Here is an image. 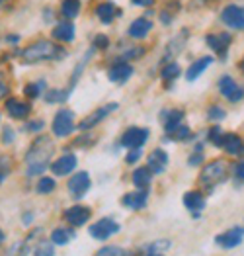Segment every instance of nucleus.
Listing matches in <instances>:
<instances>
[{
    "label": "nucleus",
    "mask_w": 244,
    "mask_h": 256,
    "mask_svg": "<svg viewBox=\"0 0 244 256\" xmlns=\"http://www.w3.org/2000/svg\"><path fill=\"white\" fill-rule=\"evenodd\" d=\"M115 14H117V10H115V6L111 2H104V4H100L96 8V16L100 18L102 24H110L115 18Z\"/></svg>",
    "instance_id": "nucleus-27"
},
{
    "label": "nucleus",
    "mask_w": 244,
    "mask_h": 256,
    "mask_svg": "<svg viewBox=\"0 0 244 256\" xmlns=\"http://www.w3.org/2000/svg\"><path fill=\"white\" fill-rule=\"evenodd\" d=\"M131 74H133V66H131L129 63H125V61H117V63H113L110 66V70H108V78H110L111 82H115V84L125 82Z\"/></svg>",
    "instance_id": "nucleus-12"
},
{
    "label": "nucleus",
    "mask_w": 244,
    "mask_h": 256,
    "mask_svg": "<svg viewBox=\"0 0 244 256\" xmlns=\"http://www.w3.org/2000/svg\"><path fill=\"white\" fill-rule=\"evenodd\" d=\"M27 252H29V248H27V244H25V242H16L14 246H10V248H8L6 256H25Z\"/></svg>",
    "instance_id": "nucleus-38"
},
{
    "label": "nucleus",
    "mask_w": 244,
    "mask_h": 256,
    "mask_svg": "<svg viewBox=\"0 0 244 256\" xmlns=\"http://www.w3.org/2000/svg\"><path fill=\"white\" fill-rule=\"evenodd\" d=\"M117 231H119V223L110 219V217H104V219L96 221L88 229L90 236H92V238H98V240H108V238L115 235Z\"/></svg>",
    "instance_id": "nucleus-5"
},
{
    "label": "nucleus",
    "mask_w": 244,
    "mask_h": 256,
    "mask_svg": "<svg viewBox=\"0 0 244 256\" xmlns=\"http://www.w3.org/2000/svg\"><path fill=\"white\" fill-rule=\"evenodd\" d=\"M223 149L233 156H244V141L237 133H225L223 137Z\"/></svg>",
    "instance_id": "nucleus-15"
},
{
    "label": "nucleus",
    "mask_w": 244,
    "mask_h": 256,
    "mask_svg": "<svg viewBox=\"0 0 244 256\" xmlns=\"http://www.w3.org/2000/svg\"><path fill=\"white\" fill-rule=\"evenodd\" d=\"M6 94H8V82H6V78L0 74V100L6 98Z\"/></svg>",
    "instance_id": "nucleus-44"
},
{
    "label": "nucleus",
    "mask_w": 244,
    "mask_h": 256,
    "mask_svg": "<svg viewBox=\"0 0 244 256\" xmlns=\"http://www.w3.org/2000/svg\"><path fill=\"white\" fill-rule=\"evenodd\" d=\"M243 240H244L243 227H233V229H229V231H225V233L215 236V244H219L221 248H237Z\"/></svg>",
    "instance_id": "nucleus-9"
},
{
    "label": "nucleus",
    "mask_w": 244,
    "mask_h": 256,
    "mask_svg": "<svg viewBox=\"0 0 244 256\" xmlns=\"http://www.w3.org/2000/svg\"><path fill=\"white\" fill-rule=\"evenodd\" d=\"M51 128H53V133L57 137H67V135H70L74 131V128H76L74 126V114L70 110H59Z\"/></svg>",
    "instance_id": "nucleus-4"
},
{
    "label": "nucleus",
    "mask_w": 244,
    "mask_h": 256,
    "mask_svg": "<svg viewBox=\"0 0 244 256\" xmlns=\"http://www.w3.org/2000/svg\"><path fill=\"white\" fill-rule=\"evenodd\" d=\"M4 174H6V172L2 170V168H0V182H2V178H4Z\"/></svg>",
    "instance_id": "nucleus-50"
},
{
    "label": "nucleus",
    "mask_w": 244,
    "mask_h": 256,
    "mask_svg": "<svg viewBox=\"0 0 244 256\" xmlns=\"http://www.w3.org/2000/svg\"><path fill=\"white\" fill-rule=\"evenodd\" d=\"M235 176H237L241 182H244V158L235 164Z\"/></svg>",
    "instance_id": "nucleus-42"
},
{
    "label": "nucleus",
    "mask_w": 244,
    "mask_h": 256,
    "mask_svg": "<svg viewBox=\"0 0 244 256\" xmlns=\"http://www.w3.org/2000/svg\"><path fill=\"white\" fill-rule=\"evenodd\" d=\"M110 45V40L106 38V36H96L94 38V47H98V49H106Z\"/></svg>",
    "instance_id": "nucleus-41"
},
{
    "label": "nucleus",
    "mask_w": 244,
    "mask_h": 256,
    "mask_svg": "<svg viewBox=\"0 0 244 256\" xmlns=\"http://www.w3.org/2000/svg\"><path fill=\"white\" fill-rule=\"evenodd\" d=\"M151 178H153V170H151V168H137V170L133 172V184L139 190L149 188Z\"/></svg>",
    "instance_id": "nucleus-26"
},
{
    "label": "nucleus",
    "mask_w": 244,
    "mask_h": 256,
    "mask_svg": "<svg viewBox=\"0 0 244 256\" xmlns=\"http://www.w3.org/2000/svg\"><path fill=\"white\" fill-rule=\"evenodd\" d=\"M223 137H225V133L221 131V128H219V126H213V128L209 129V141H211L213 145L223 147Z\"/></svg>",
    "instance_id": "nucleus-34"
},
{
    "label": "nucleus",
    "mask_w": 244,
    "mask_h": 256,
    "mask_svg": "<svg viewBox=\"0 0 244 256\" xmlns=\"http://www.w3.org/2000/svg\"><path fill=\"white\" fill-rule=\"evenodd\" d=\"M149 139V129L145 128H129L121 135V145L127 149H141Z\"/></svg>",
    "instance_id": "nucleus-7"
},
{
    "label": "nucleus",
    "mask_w": 244,
    "mask_h": 256,
    "mask_svg": "<svg viewBox=\"0 0 244 256\" xmlns=\"http://www.w3.org/2000/svg\"><path fill=\"white\" fill-rule=\"evenodd\" d=\"M12 137H14V135H12V129H10V128H6V129H4V143H6V145L14 141Z\"/></svg>",
    "instance_id": "nucleus-47"
},
{
    "label": "nucleus",
    "mask_w": 244,
    "mask_h": 256,
    "mask_svg": "<svg viewBox=\"0 0 244 256\" xmlns=\"http://www.w3.org/2000/svg\"><path fill=\"white\" fill-rule=\"evenodd\" d=\"M55 190V180L53 178H41L39 182H37V192L39 194H51Z\"/></svg>",
    "instance_id": "nucleus-35"
},
{
    "label": "nucleus",
    "mask_w": 244,
    "mask_h": 256,
    "mask_svg": "<svg viewBox=\"0 0 244 256\" xmlns=\"http://www.w3.org/2000/svg\"><path fill=\"white\" fill-rule=\"evenodd\" d=\"M90 188V176L88 172H76L70 180H68V192L74 198H82Z\"/></svg>",
    "instance_id": "nucleus-11"
},
{
    "label": "nucleus",
    "mask_w": 244,
    "mask_h": 256,
    "mask_svg": "<svg viewBox=\"0 0 244 256\" xmlns=\"http://www.w3.org/2000/svg\"><path fill=\"white\" fill-rule=\"evenodd\" d=\"M149 256H162V254H149Z\"/></svg>",
    "instance_id": "nucleus-51"
},
{
    "label": "nucleus",
    "mask_w": 244,
    "mask_h": 256,
    "mask_svg": "<svg viewBox=\"0 0 244 256\" xmlns=\"http://www.w3.org/2000/svg\"><path fill=\"white\" fill-rule=\"evenodd\" d=\"M231 40H233V36H231L229 32H225V34H213V36H207V45H209L219 57H227Z\"/></svg>",
    "instance_id": "nucleus-13"
},
{
    "label": "nucleus",
    "mask_w": 244,
    "mask_h": 256,
    "mask_svg": "<svg viewBox=\"0 0 244 256\" xmlns=\"http://www.w3.org/2000/svg\"><path fill=\"white\" fill-rule=\"evenodd\" d=\"M55 152V143L49 137H37L25 154V164H27V174L37 176L45 172V168L51 162V156Z\"/></svg>",
    "instance_id": "nucleus-1"
},
{
    "label": "nucleus",
    "mask_w": 244,
    "mask_h": 256,
    "mask_svg": "<svg viewBox=\"0 0 244 256\" xmlns=\"http://www.w3.org/2000/svg\"><path fill=\"white\" fill-rule=\"evenodd\" d=\"M113 110H117V104H108V106H104V108H98V110H94L92 114H88L76 128L80 129V131H88V129L96 128L106 116H110Z\"/></svg>",
    "instance_id": "nucleus-8"
},
{
    "label": "nucleus",
    "mask_w": 244,
    "mask_h": 256,
    "mask_svg": "<svg viewBox=\"0 0 244 256\" xmlns=\"http://www.w3.org/2000/svg\"><path fill=\"white\" fill-rule=\"evenodd\" d=\"M201 160H203V156H201V154H200V150H198V152H194V154H192V158H190V164H194V166H198V164H200Z\"/></svg>",
    "instance_id": "nucleus-46"
},
{
    "label": "nucleus",
    "mask_w": 244,
    "mask_h": 256,
    "mask_svg": "<svg viewBox=\"0 0 244 256\" xmlns=\"http://www.w3.org/2000/svg\"><path fill=\"white\" fill-rule=\"evenodd\" d=\"M188 36H190V34H188V30H182L176 38L168 43V47H166V55H164V63H166V59H168V57H174V55H178V53L182 51V45L186 43Z\"/></svg>",
    "instance_id": "nucleus-24"
},
{
    "label": "nucleus",
    "mask_w": 244,
    "mask_h": 256,
    "mask_svg": "<svg viewBox=\"0 0 244 256\" xmlns=\"http://www.w3.org/2000/svg\"><path fill=\"white\" fill-rule=\"evenodd\" d=\"M4 242V233H2V229H0V244Z\"/></svg>",
    "instance_id": "nucleus-49"
},
{
    "label": "nucleus",
    "mask_w": 244,
    "mask_h": 256,
    "mask_svg": "<svg viewBox=\"0 0 244 256\" xmlns=\"http://www.w3.org/2000/svg\"><path fill=\"white\" fill-rule=\"evenodd\" d=\"M180 64L174 63V61H170V63H166L164 66H162V70H160V76L164 78V80H174V78H178L180 76Z\"/></svg>",
    "instance_id": "nucleus-29"
},
{
    "label": "nucleus",
    "mask_w": 244,
    "mask_h": 256,
    "mask_svg": "<svg viewBox=\"0 0 244 256\" xmlns=\"http://www.w3.org/2000/svg\"><path fill=\"white\" fill-rule=\"evenodd\" d=\"M121 204L129 210H143L147 206V190H135L121 198Z\"/></svg>",
    "instance_id": "nucleus-17"
},
{
    "label": "nucleus",
    "mask_w": 244,
    "mask_h": 256,
    "mask_svg": "<svg viewBox=\"0 0 244 256\" xmlns=\"http://www.w3.org/2000/svg\"><path fill=\"white\" fill-rule=\"evenodd\" d=\"M227 176H229V164L225 160H213L203 166L200 174V182L205 188H213V186L221 184Z\"/></svg>",
    "instance_id": "nucleus-3"
},
{
    "label": "nucleus",
    "mask_w": 244,
    "mask_h": 256,
    "mask_svg": "<svg viewBox=\"0 0 244 256\" xmlns=\"http://www.w3.org/2000/svg\"><path fill=\"white\" fill-rule=\"evenodd\" d=\"M90 215H92V212H90L88 208H84V206H72V208H68L67 212H65V219H67L72 227H82L90 219Z\"/></svg>",
    "instance_id": "nucleus-14"
},
{
    "label": "nucleus",
    "mask_w": 244,
    "mask_h": 256,
    "mask_svg": "<svg viewBox=\"0 0 244 256\" xmlns=\"http://www.w3.org/2000/svg\"><path fill=\"white\" fill-rule=\"evenodd\" d=\"M133 4H141V6H147V4H151L153 0H131Z\"/></svg>",
    "instance_id": "nucleus-48"
},
{
    "label": "nucleus",
    "mask_w": 244,
    "mask_h": 256,
    "mask_svg": "<svg viewBox=\"0 0 244 256\" xmlns=\"http://www.w3.org/2000/svg\"><path fill=\"white\" fill-rule=\"evenodd\" d=\"M65 57V51L61 47H57L55 43L51 42H35L33 45L25 47L22 53L23 63L33 64V63H41V61H55V59H61Z\"/></svg>",
    "instance_id": "nucleus-2"
},
{
    "label": "nucleus",
    "mask_w": 244,
    "mask_h": 256,
    "mask_svg": "<svg viewBox=\"0 0 244 256\" xmlns=\"http://www.w3.org/2000/svg\"><path fill=\"white\" fill-rule=\"evenodd\" d=\"M41 88H43V82L27 84L25 88H23V92H25V96H27V98H37V96L41 94Z\"/></svg>",
    "instance_id": "nucleus-39"
},
{
    "label": "nucleus",
    "mask_w": 244,
    "mask_h": 256,
    "mask_svg": "<svg viewBox=\"0 0 244 256\" xmlns=\"http://www.w3.org/2000/svg\"><path fill=\"white\" fill-rule=\"evenodd\" d=\"M27 129H29V131H39V129H43V122H41V120L29 122V124H27Z\"/></svg>",
    "instance_id": "nucleus-45"
},
{
    "label": "nucleus",
    "mask_w": 244,
    "mask_h": 256,
    "mask_svg": "<svg viewBox=\"0 0 244 256\" xmlns=\"http://www.w3.org/2000/svg\"><path fill=\"white\" fill-rule=\"evenodd\" d=\"M68 98V90H49L45 94V102L49 104H61Z\"/></svg>",
    "instance_id": "nucleus-32"
},
{
    "label": "nucleus",
    "mask_w": 244,
    "mask_h": 256,
    "mask_svg": "<svg viewBox=\"0 0 244 256\" xmlns=\"http://www.w3.org/2000/svg\"><path fill=\"white\" fill-rule=\"evenodd\" d=\"M164 131L166 133H170V131H174L178 126H182V120H184V112L182 110H170V112H166L164 114Z\"/></svg>",
    "instance_id": "nucleus-25"
},
{
    "label": "nucleus",
    "mask_w": 244,
    "mask_h": 256,
    "mask_svg": "<svg viewBox=\"0 0 244 256\" xmlns=\"http://www.w3.org/2000/svg\"><path fill=\"white\" fill-rule=\"evenodd\" d=\"M168 137H170L172 141H186V139L190 137V128L182 124V126H178L174 131H170V133H168Z\"/></svg>",
    "instance_id": "nucleus-33"
},
{
    "label": "nucleus",
    "mask_w": 244,
    "mask_h": 256,
    "mask_svg": "<svg viewBox=\"0 0 244 256\" xmlns=\"http://www.w3.org/2000/svg\"><path fill=\"white\" fill-rule=\"evenodd\" d=\"M207 116H209L211 122H221V120H225V110L219 106H211L209 112H207Z\"/></svg>",
    "instance_id": "nucleus-40"
},
{
    "label": "nucleus",
    "mask_w": 244,
    "mask_h": 256,
    "mask_svg": "<svg viewBox=\"0 0 244 256\" xmlns=\"http://www.w3.org/2000/svg\"><path fill=\"white\" fill-rule=\"evenodd\" d=\"M243 70H244V59H243Z\"/></svg>",
    "instance_id": "nucleus-52"
},
{
    "label": "nucleus",
    "mask_w": 244,
    "mask_h": 256,
    "mask_svg": "<svg viewBox=\"0 0 244 256\" xmlns=\"http://www.w3.org/2000/svg\"><path fill=\"white\" fill-rule=\"evenodd\" d=\"M170 246H172V242H170V240H166V238H160V240H155V242L147 244V246H145V250H147L149 254H160V252L168 250Z\"/></svg>",
    "instance_id": "nucleus-31"
},
{
    "label": "nucleus",
    "mask_w": 244,
    "mask_h": 256,
    "mask_svg": "<svg viewBox=\"0 0 244 256\" xmlns=\"http://www.w3.org/2000/svg\"><path fill=\"white\" fill-rule=\"evenodd\" d=\"M96 256H127V252L119 246H104L96 252Z\"/></svg>",
    "instance_id": "nucleus-36"
},
{
    "label": "nucleus",
    "mask_w": 244,
    "mask_h": 256,
    "mask_svg": "<svg viewBox=\"0 0 244 256\" xmlns=\"http://www.w3.org/2000/svg\"><path fill=\"white\" fill-rule=\"evenodd\" d=\"M182 202H184V206L192 212V214L198 217V214H200L201 210L205 208V198L201 196V192H186L184 194V198H182Z\"/></svg>",
    "instance_id": "nucleus-18"
},
{
    "label": "nucleus",
    "mask_w": 244,
    "mask_h": 256,
    "mask_svg": "<svg viewBox=\"0 0 244 256\" xmlns=\"http://www.w3.org/2000/svg\"><path fill=\"white\" fill-rule=\"evenodd\" d=\"M139 158H141V149H131V150H129V154H127V162H129V164L137 162Z\"/></svg>",
    "instance_id": "nucleus-43"
},
{
    "label": "nucleus",
    "mask_w": 244,
    "mask_h": 256,
    "mask_svg": "<svg viewBox=\"0 0 244 256\" xmlns=\"http://www.w3.org/2000/svg\"><path fill=\"white\" fill-rule=\"evenodd\" d=\"M72 231L70 229H65V227H57L53 233H51V240H53V244H67L68 240L72 238Z\"/></svg>",
    "instance_id": "nucleus-28"
},
{
    "label": "nucleus",
    "mask_w": 244,
    "mask_h": 256,
    "mask_svg": "<svg viewBox=\"0 0 244 256\" xmlns=\"http://www.w3.org/2000/svg\"><path fill=\"white\" fill-rule=\"evenodd\" d=\"M74 168H76V156L74 154H63L51 164V170L57 176H67L68 172H72Z\"/></svg>",
    "instance_id": "nucleus-16"
},
{
    "label": "nucleus",
    "mask_w": 244,
    "mask_h": 256,
    "mask_svg": "<svg viewBox=\"0 0 244 256\" xmlns=\"http://www.w3.org/2000/svg\"><path fill=\"white\" fill-rule=\"evenodd\" d=\"M153 30V22L149 20V18H137V20L129 26V36L133 38V40H143V38H147L149 36V32Z\"/></svg>",
    "instance_id": "nucleus-19"
},
{
    "label": "nucleus",
    "mask_w": 244,
    "mask_h": 256,
    "mask_svg": "<svg viewBox=\"0 0 244 256\" xmlns=\"http://www.w3.org/2000/svg\"><path fill=\"white\" fill-rule=\"evenodd\" d=\"M53 38L59 40V42H72L74 40V26L70 22H61L55 26V32H53Z\"/></svg>",
    "instance_id": "nucleus-23"
},
{
    "label": "nucleus",
    "mask_w": 244,
    "mask_h": 256,
    "mask_svg": "<svg viewBox=\"0 0 244 256\" xmlns=\"http://www.w3.org/2000/svg\"><path fill=\"white\" fill-rule=\"evenodd\" d=\"M6 110H8V116L10 118L23 120L29 114V104H23V102L16 100V98H10V100H6Z\"/></svg>",
    "instance_id": "nucleus-20"
},
{
    "label": "nucleus",
    "mask_w": 244,
    "mask_h": 256,
    "mask_svg": "<svg viewBox=\"0 0 244 256\" xmlns=\"http://www.w3.org/2000/svg\"><path fill=\"white\" fill-rule=\"evenodd\" d=\"M211 61H213L211 57H201V59H198L196 63H192V64H190V68L186 70V78H188L190 82H194V80L200 76L201 72H203V70H205V68L211 64Z\"/></svg>",
    "instance_id": "nucleus-22"
},
{
    "label": "nucleus",
    "mask_w": 244,
    "mask_h": 256,
    "mask_svg": "<svg viewBox=\"0 0 244 256\" xmlns=\"http://www.w3.org/2000/svg\"><path fill=\"white\" fill-rule=\"evenodd\" d=\"M61 10L67 18H76L78 12H80V0H63Z\"/></svg>",
    "instance_id": "nucleus-30"
},
{
    "label": "nucleus",
    "mask_w": 244,
    "mask_h": 256,
    "mask_svg": "<svg viewBox=\"0 0 244 256\" xmlns=\"http://www.w3.org/2000/svg\"><path fill=\"white\" fill-rule=\"evenodd\" d=\"M219 90L229 102H241L244 98V88L239 86L231 76H221L219 80Z\"/></svg>",
    "instance_id": "nucleus-10"
},
{
    "label": "nucleus",
    "mask_w": 244,
    "mask_h": 256,
    "mask_svg": "<svg viewBox=\"0 0 244 256\" xmlns=\"http://www.w3.org/2000/svg\"><path fill=\"white\" fill-rule=\"evenodd\" d=\"M33 256H55V248L49 242H39L33 250Z\"/></svg>",
    "instance_id": "nucleus-37"
},
{
    "label": "nucleus",
    "mask_w": 244,
    "mask_h": 256,
    "mask_svg": "<svg viewBox=\"0 0 244 256\" xmlns=\"http://www.w3.org/2000/svg\"><path fill=\"white\" fill-rule=\"evenodd\" d=\"M166 164H168V154L164 150L156 149L151 152V156H149V168L155 172V174H160V172L166 168Z\"/></svg>",
    "instance_id": "nucleus-21"
},
{
    "label": "nucleus",
    "mask_w": 244,
    "mask_h": 256,
    "mask_svg": "<svg viewBox=\"0 0 244 256\" xmlns=\"http://www.w3.org/2000/svg\"><path fill=\"white\" fill-rule=\"evenodd\" d=\"M221 22L231 30H244V6L229 4L221 12Z\"/></svg>",
    "instance_id": "nucleus-6"
}]
</instances>
